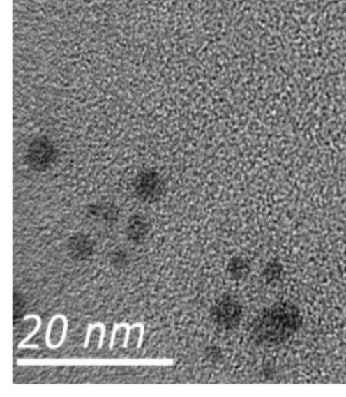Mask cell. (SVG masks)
<instances>
[{
    "instance_id": "obj_9",
    "label": "cell",
    "mask_w": 346,
    "mask_h": 397,
    "mask_svg": "<svg viewBox=\"0 0 346 397\" xmlns=\"http://www.w3.org/2000/svg\"><path fill=\"white\" fill-rule=\"evenodd\" d=\"M110 262L114 267H123L127 264V255L122 250H115L110 255Z\"/></svg>"
},
{
    "instance_id": "obj_3",
    "label": "cell",
    "mask_w": 346,
    "mask_h": 397,
    "mask_svg": "<svg viewBox=\"0 0 346 397\" xmlns=\"http://www.w3.org/2000/svg\"><path fill=\"white\" fill-rule=\"evenodd\" d=\"M55 159L56 149L52 142L47 138H37L29 147L27 160L33 170H46Z\"/></svg>"
},
{
    "instance_id": "obj_2",
    "label": "cell",
    "mask_w": 346,
    "mask_h": 397,
    "mask_svg": "<svg viewBox=\"0 0 346 397\" xmlns=\"http://www.w3.org/2000/svg\"><path fill=\"white\" fill-rule=\"evenodd\" d=\"M136 196L142 202H155L162 197L165 185L162 177L155 171L140 172L133 183Z\"/></svg>"
},
{
    "instance_id": "obj_4",
    "label": "cell",
    "mask_w": 346,
    "mask_h": 397,
    "mask_svg": "<svg viewBox=\"0 0 346 397\" xmlns=\"http://www.w3.org/2000/svg\"><path fill=\"white\" fill-rule=\"evenodd\" d=\"M241 317H242V307L238 301L231 297L223 298L214 307V321L223 329H234L238 327Z\"/></svg>"
},
{
    "instance_id": "obj_5",
    "label": "cell",
    "mask_w": 346,
    "mask_h": 397,
    "mask_svg": "<svg viewBox=\"0 0 346 397\" xmlns=\"http://www.w3.org/2000/svg\"><path fill=\"white\" fill-rule=\"evenodd\" d=\"M93 241L84 234H75L66 241L67 254L75 260H88L93 255Z\"/></svg>"
},
{
    "instance_id": "obj_7",
    "label": "cell",
    "mask_w": 346,
    "mask_h": 397,
    "mask_svg": "<svg viewBox=\"0 0 346 397\" xmlns=\"http://www.w3.org/2000/svg\"><path fill=\"white\" fill-rule=\"evenodd\" d=\"M149 231H151V224L144 216H133L127 223V237L133 242L144 241L149 236Z\"/></svg>"
},
{
    "instance_id": "obj_6",
    "label": "cell",
    "mask_w": 346,
    "mask_h": 397,
    "mask_svg": "<svg viewBox=\"0 0 346 397\" xmlns=\"http://www.w3.org/2000/svg\"><path fill=\"white\" fill-rule=\"evenodd\" d=\"M88 215L95 222L111 225L117 220L119 211L115 205L105 202V204L91 205L88 209Z\"/></svg>"
},
{
    "instance_id": "obj_10",
    "label": "cell",
    "mask_w": 346,
    "mask_h": 397,
    "mask_svg": "<svg viewBox=\"0 0 346 397\" xmlns=\"http://www.w3.org/2000/svg\"><path fill=\"white\" fill-rule=\"evenodd\" d=\"M24 303L22 300V297L20 294H15V316H19L22 313V309H24Z\"/></svg>"
},
{
    "instance_id": "obj_8",
    "label": "cell",
    "mask_w": 346,
    "mask_h": 397,
    "mask_svg": "<svg viewBox=\"0 0 346 397\" xmlns=\"http://www.w3.org/2000/svg\"><path fill=\"white\" fill-rule=\"evenodd\" d=\"M227 273L233 280H241L249 273V265L242 258H233L227 265Z\"/></svg>"
},
{
    "instance_id": "obj_1",
    "label": "cell",
    "mask_w": 346,
    "mask_h": 397,
    "mask_svg": "<svg viewBox=\"0 0 346 397\" xmlns=\"http://www.w3.org/2000/svg\"><path fill=\"white\" fill-rule=\"evenodd\" d=\"M303 323L300 310L289 302L278 303L258 316L252 327V338L258 345H278L289 340Z\"/></svg>"
}]
</instances>
